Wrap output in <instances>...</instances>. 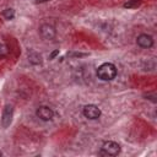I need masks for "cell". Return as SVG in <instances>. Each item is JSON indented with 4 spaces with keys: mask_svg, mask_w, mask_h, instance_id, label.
<instances>
[{
    "mask_svg": "<svg viewBox=\"0 0 157 157\" xmlns=\"http://www.w3.org/2000/svg\"><path fill=\"white\" fill-rule=\"evenodd\" d=\"M117 67L112 63H104L97 69V76L103 81H112L117 76Z\"/></svg>",
    "mask_w": 157,
    "mask_h": 157,
    "instance_id": "6da1fadb",
    "label": "cell"
},
{
    "mask_svg": "<svg viewBox=\"0 0 157 157\" xmlns=\"http://www.w3.org/2000/svg\"><path fill=\"white\" fill-rule=\"evenodd\" d=\"M120 152V145L114 141H107L103 144L99 155L102 156H117Z\"/></svg>",
    "mask_w": 157,
    "mask_h": 157,
    "instance_id": "7a4b0ae2",
    "label": "cell"
},
{
    "mask_svg": "<svg viewBox=\"0 0 157 157\" xmlns=\"http://www.w3.org/2000/svg\"><path fill=\"white\" fill-rule=\"evenodd\" d=\"M36 115L40 119V120H44V121H49L53 119L54 117V112L52 110V108L47 107V105H40L37 108L36 110Z\"/></svg>",
    "mask_w": 157,
    "mask_h": 157,
    "instance_id": "3957f363",
    "label": "cell"
},
{
    "mask_svg": "<svg viewBox=\"0 0 157 157\" xmlns=\"http://www.w3.org/2000/svg\"><path fill=\"white\" fill-rule=\"evenodd\" d=\"M83 115L91 120L98 119L101 117V109L94 104H87L83 107Z\"/></svg>",
    "mask_w": 157,
    "mask_h": 157,
    "instance_id": "277c9868",
    "label": "cell"
},
{
    "mask_svg": "<svg viewBox=\"0 0 157 157\" xmlns=\"http://www.w3.org/2000/svg\"><path fill=\"white\" fill-rule=\"evenodd\" d=\"M12 115H13L12 105L11 104H6L4 110H2V115H1V125H2V128L10 126V124L12 121Z\"/></svg>",
    "mask_w": 157,
    "mask_h": 157,
    "instance_id": "5b68a950",
    "label": "cell"
},
{
    "mask_svg": "<svg viewBox=\"0 0 157 157\" xmlns=\"http://www.w3.org/2000/svg\"><path fill=\"white\" fill-rule=\"evenodd\" d=\"M39 33H40V36H42L44 39H48V40L53 39V38L55 37V34H56L55 28H54L52 25H49V23L42 25V26L39 27Z\"/></svg>",
    "mask_w": 157,
    "mask_h": 157,
    "instance_id": "8992f818",
    "label": "cell"
},
{
    "mask_svg": "<svg viewBox=\"0 0 157 157\" xmlns=\"http://www.w3.org/2000/svg\"><path fill=\"white\" fill-rule=\"evenodd\" d=\"M136 43H137L139 47L147 49V48H151L153 45V38L150 34H145L144 33V34H140L136 38Z\"/></svg>",
    "mask_w": 157,
    "mask_h": 157,
    "instance_id": "52a82bcc",
    "label": "cell"
},
{
    "mask_svg": "<svg viewBox=\"0 0 157 157\" xmlns=\"http://www.w3.org/2000/svg\"><path fill=\"white\" fill-rule=\"evenodd\" d=\"M28 60H29L31 64L38 65V64L42 63V56H40V54L37 53V52H31V53H28Z\"/></svg>",
    "mask_w": 157,
    "mask_h": 157,
    "instance_id": "ba28073f",
    "label": "cell"
},
{
    "mask_svg": "<svg viewBox=\"0 0 157 157\" xmlns=\"http://www.w3.org/2000/svg\"><path fill=\"white\" fill-rule=\"evenodd\" d=\"M2 16L6 20H12L15 17V10L13 9H6V10L2 11Z\"/></svg>",
    "mask_w": 157,
    "mask_h": 157,
    "instance_id": "9c48e42d",
    "label": "cell"
},
{
    "mask_svg": "<svg viewBox=\"0 0 157 157\" xmlns=\"http://www.w3.org/2000/svg\"><path fill=\"white\" fill-rule=\"evenodd\" d=\"M9 53H10V49H9V47H7L6 44H4V43H0V58H4V56H6Z\"/></svg>",
    "mask_w": 157,
    "mask_h": 157,
    "instance_id": "30bf717a",
    "label": "cell"
},
{
    "mask_svg": "<svg viewBox=\"0 0 157 157\" xmlns=\"http://www.w3.org/2000/svg\"><path fill=\"white\" fill-rule=\"evenodd\" d=\"M140 4H141V0H130L129 2L124 4V7H128V9H132V7H137Z\"/></svg>",
    "mask_w": 157,
    "mask_h": 157,
    "instance_id": "8fae6325",
    "label": "cell"
},
{
    "mask_svg": "<svg viewBox=\"0 0 157 157\" xmlns=\"http://www.w3.org/2000/svg\"><path fill=\"white\" fill-rule=\"evenodd\" d=\"M58 54H59V49H56V50H54V52H53V53H52V54L49 55V59H54V58H55V56H56Z\"/></svg>",
    "mask_w": 157,
    "mask_h": 157,
    "instance_id": "7c38bea8",
    "label": "cell"
},
{
    "mask_svg": "<svg viewBox=\"0 0 157 157\" xmlns=\"http://www.w3.org/2000/svg\"><path fill=\"white\" fill-rule=\"evenodd\" d=\"M47 1H50V0H36L37 4H42V2H47Z\"/></svg>",
    "mask_w": 157,
    "mask_h": 157,
    "instance_id": "4fadbf2b",
    "label": "cell"
},
{
    "mask_svg": "<svg viewBox=\"0 0 157 157\" xmlns=\"http://www.w3.org/2000/svg\"><path fill=\"white\" fill-rule=\"evenodd\" d=\"M0 156H2V152H1V151H0Z\"/></svg>",
    "mask_w": 157,
    "mask_h": 157,
    "instance_id": "5bb4252c",
    "label": "cell"
}]
</instances>
